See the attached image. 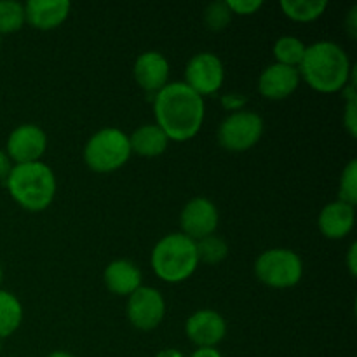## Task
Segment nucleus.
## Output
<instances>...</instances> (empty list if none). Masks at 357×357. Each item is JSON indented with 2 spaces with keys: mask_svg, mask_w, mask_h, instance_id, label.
I'll list each match as a JSON object with an SVG mask.
<instances>
[{
  "mask_svg": "<svg viewBox=\"0 0 357 357\" xmlns=\"http://www.w3.org/2000/svg\"><path fill=\"white\" fill-rule=\"evenodd\" d=\"M155 124L169 142L192 139L204 122V98L190 89L185 82H169L153 96Z\"/></svg>",
  "mask_w": 357,
  "mask_h": 357,
  "instance_id": "f257e3e1",
  "label": "nucleus"
},
{
  "mask_svg": "<svg viewBox=\"0 0 357 357\" xmlns=\"http://www.w3.org/2000/svg\"><path fill=\"white\" fill-rule=\"evenodd\" d=\"M352 65L344 47L331 40H319L307 45L298 65L300 79L319 93L344 91L352 75Z\"/></svg>",
  "mask_w": 357,
  "mask_h": 357,
  "instance_id": "f03ea898",
  "label": "nucleus"
},
{
  "mask_svg": "<svg viewBox=\"0 0 357 357\" xmlns=\"http://www.w3.org/2000/svg\"><path fill=\"white\" fill-rule=\"evenodd\" d=\"M10 197L28 211H44L56 195V176L42 160L30 164H14L6 178Z\"/></svg>",
  "mask_w": 357,
  "mask_h": 357,
  "instance_id": "7ed1b4c3",
  "label": "nucleus"
},
{
  "mask_svg": "<svg viewBox=\"0 0 357 357\" xmlns=\"http://www.w3.org/2000/svg\"><path fill=\"white\" fill-rule=\"evenodd\" d=\"M152 268L164 282L176 284L190 278L199 265L195 241L185 234H167L153 246Z\"/></svg>",
  "mask_w": 357,
  "mask_h": 357,
  "instance_id": "20e7f679",
  "label": "nucleus"
},
{
  "mask_svg": "<svg viewBox=\"0 0 357 357\" xmlns=\"http://www.w3.org/2000/svg\"><path fill=\"white\" fill-rule=\"evenodd\" d=\"M129 136L117 128L94 132L84 146V160L96 173H112L124 166L131 157Z\"/></svg>",
  "mask_w": 357,
  "mask_h": 357,
  "instance_id": "39448f33",
  "label": "nucleus"
},
{
  "mask_svg": "<svg viewBox=\"0 0 357 357\" xmlns=\"http://www.w3.org/2000/svg\"><path fill=\"white\" fill-rule=\"evenodd\" d=\"M258 281L275 289L293 288L303 275V261L295 251L286 248H272L264 251L255 261Z\"/></svg>",
  "mask_w": 357,
  "mask_h": 357,
  "instance_id": "423d86ee",
  "label": "nucleus"
},
{
  "mask_svg": "<svg viewBox=\"0 0 357 357\" xmlns=\"http://www.w3.org/2000/svg\"><path fill=\"white\" fill-rule=\"evenodd\" d=\"M264 119L250 110L230 114L218 128V142L230 152H244L260 142Z\"/></svg>",
  "mask_w": 357,
  "mask_h": 357,
  "instance_id": "0eeeda50",
  "label": "nucleus"
},
{
  "mask_svg": "<svg viewBox=\"0 0 357 357\" xmlns=\"http://www.w3.org/2000/svg\"><path fill=\"white\" fill-rule=\"evenodd\" d=\"M225 80V68L223 63L215 52H197L192 56L185 68L183 82L199 96H208L216 93Z\"/></svg>",
  "mask_w": 357,
  "mask_h": 357,
  "instance_id": "6e6552de",
  "label": "nucleus"
},
{
  "mask_svg": "<svg viewBox=\"0 0 357 357\" xmlns=\"http://www.w3.org/2000/svg\"><path fill=\"white\" fill-rule=\"evenodd\" d=\"M166 314V302L159 289L142 286L128 298V319L135 328L150 331L159 326Z\"/></svg>",
  "mask_w": 357,
  "mask_h": 357,
  "instance_id": "1a4fd4ad",
  "label": "nucleus"
},
{
  "mask_svg": "<svg viewBox=\"0 0 357 357\" xmlns=\"http://www.w3.org/2000/svg\"><path fill=\"white\" fill-rule=\"evenodd\" d=\"M47 150V135L35 124H21L7 138L6 153L16 164L38 162Z\"/></svg>",
  "mask_w": 357,
  "mask_h": 357,
  "instance_id": "9d476101",
  "label": "nucleus"
},
{
  "mask_svg": "<svg viewBox=\"0 0 357 357\" xmlns=\"http://www.w3.org/2000/svg\"><path fill=\"white\" fill-rule=\"evenodd\" d=\"M180 225L181 234L194 241L213 236L218 227V209L206 197L192 199L181 209Z\"/></svg>",
  "mask_w": 357,
  "mask_h": 357,
  "instance_id": "9b49d317",
  "label": "nucleus"
},
{
  "mask_svg": "<svg viewBox=\"0 0 357 357\" xmlns=\"http://www.w3.org/2000/svg\"><path fill=\"white\" fill-rule=\"evenodd\" d=\"M187 338L197 347H216L227 335V323L215 310H197L185 323Z\"/></svg>",
  "mask_w": 357,
  "mask_h": 357,
  "instance_id": "f8f14e48",
  "label": "nucleus"
},
{
  "mask_svg": "<svg viewBox=\"0 0 357 357\" xmlns=\"http://www.w3.org/2000/svg\"><path fill=\"white\" fill-rule=\"evenodd\" d=\"M300 84L298 68L281 63H272L264 72L260 73L258 79V91L267 100H286L296 91Z\"/></svg>",
  "mask_w": 357,
  "mask_h": 357,
  "instance_id": "ddd939ff",
  "label": "nucleus"
},
{
  "mask_svg": "<svg viewBox=\"0 0 357 357\" xmlns=\"http://www.w3.org/2000/svg\"><path fill=\"white\" fill-rule=\"evenodd\" d=\"M132 75L143 91L157 94L169 84V63L162 52L145 51L136 58Z\"/></svg>",
  "mask_w": 357,
  "mask_h": 357,
  "instance_id": "4468645a",
  "label": "nucleus"
},
{
  "mask_svg": "<svg viewBox=\"0 0 357 357\" xmlns=\"http://www.w3.org/2000/svg\"><path fill=\"white\" fill-rule=\"evenodd\" d=\"M72 10L68 0H28L24 3V16L26 21L37 30H54L65 23Z\"/></svg>",
  "mask_w": 357,
  "mask_h": 357,
  "instance_id": "2eb2a0df",
  "label": "nucleus"
},
{
  "mask_svg": "<svg viewBox=\"0 0 357 357\" xmlns=\"http://www.w3.org/2000/svg\"><path fill=\"white\" fill-rule=\"evenodd\" d=\"M356 223V209L354 206L347 202L335 201L324 206L317 218L321 234L328 239H344L352 232Z\"/></svg>",
  "mask_w": 357,
  "mask_h": 357,
  "instance_id": "dca6fc26",
  "label": "nucleus"
},
{
  "mask_svg": "<svg viewBox=\"0 0 357 357\" xmlns=\"http://www.w3.org/2000/svg\"><path fill=\"white\" fill-rule=\"evenodd\" d=\"M103 278L105 284L114 295L129 296L136 289L142 288L143 275L135 261L121 258V260H114L107 265Z\"/></svg>",
  "mask_w": 357,
  "mask_h": 357,
  "instance_id": "f3484780",
  "label": "nucleus"
},
{
  "mask_svg": "<svg viewBox=\"0 0 357 357\" xmlns=\"http://www.w3.org/2000/svg\"><path fill=\"white\" fill-rule=\"evenodd\" d=\"M169 138L157 124H143L129 136L131 152L139 157H159L166 152Z\"/></svg>",
  "mask_w": 357,
  "mask_h": 357,
  "instance_id": "a211bd4d",
  "label": "nucleus"
},
{
  "mask_svg": "<svg viewBox=\"0 0 357 357\" xmlns=\"http://www.w3.org/2000/svg\"><path fill=\"white\" fill-rule=\"evenodd\" d=\"M23 305L13 293L0 289V338H7L21 326Z\"/></svg>",
  "mask_w": 357,
  "mask_h": 357,
  "instance_id": "6ab92c4d",
  "label": "nucleus"
},
{
  "mask_svg": "<svg viewBox=\"0 0 357 357\" xmlns=\"http://www.w3.org/2000/svg\"><path fill=\"white\" fill-rule=\"evenodd\" d=\"M326 0H282L281 9L289 20L298 23H309L317 20L326 10Z\"/></svg>",
  "mask_w": 357,
  "mask_h": 357,
  "instance_id": "aec40b11",
  "label": "nucleus"
},
{
  "mask_svg": "<svg viewBox=\"0 0 357 357\" xmlns=\"http://www.w3.org/2000/svg\"><path fill=\"white\" fill-rule=\"evenodd\" d=\"M307 45L300 40L298 37H293V35H282L278 40L274 42V58L275 63H281V65L295 66L298 68V65L302 63L303 54H305Z\"/></svg>",
  "mask_w": 357,
  "mask_h": 357,
  "instance_id": "412c9836",
  "label": "nucleus"
},
{
  "mask_svg": "<svg viewBox=\"0 0 357 357\" xmlns=\"http://www.w3.org/2000/svg\"><path fill=\"white\" fill-rule=\"evenodd\" d=\"M195 250H197L199 264L218 265L229 255V244L225 243V239L213 234L204 239L195 241Z\"/></svg>",
  "mask_w": 357,
  "mask_h": 357,
  "instance_id": "4be33fe9",
  "label": "nucleus"
},
{
  "mask_svg": "<svg viewBox=\"0 0 357 357\" xmlns=\"http://www.w3.org/2000/svg\"><path fill=\"white\" fill-rule=\"evenodd\" d=\"M26 23L24 6L17 0H0V35L14 33Z\"/></svg>",
  "mask_w": 357,
  "mask_h": 357,
  "instance_id": "5701e85b",
  "label": "nucleus"
},
{
  "mask_svg": "<svg viewBox=\"0 0 357 357\" xmlns=\"http://www.w3.org/2000/svg\"><path fill=\"white\" fill-rule=\"evenodd\" d=\"M345 107H344V126L352 138L357 136V93H356V72L352 70L351 80L344 87Z\"/></svg>",
  "mask_w": 357,
  "mask_h": 357,
  "instance_id": "b1692460",
  "label": "nucleus"
},
{
  "mask_svg": "<svg viewBox=\"0 0 357 357\" xmlns=\"http://www.w3.org/2000/svg\"><path fill=\"white\" fill-rule=\"evenodd\" d=\"M338 201L356 206L357 202V160L352 159L344 167L338 183Z\"/></svg>",
  "mask_w": 357,
  "mask_h": 357,
  "instance_id": "393cba45",
  "label": "nucleus"
},
{
  "mask_svg": "<svg viewBox=\"0 0 357 357\" xmlns=\"http://www.w3.org/2000/svg\"><path fill=\"white\" fill-rule=\"evenodd\" d=\"M232 20V10L229 9L227 2H213L204 10V23L209 30L222 31Z\"/></svg>",
  "mask_w": 357,
  "mask_h": 357,
  "instance_id": "a878e982",
  "label": "nucleus"
},
{
  "mask_svg": "<svg viewBox=\"0 0 357 357\" xmlns=\"http://www.w3.org/2000/svg\"><path fill=\"white\" fill-rule=\"evenodd\" d=\"M227 6L232 10V14H239V16H250L255 14L264 2L261 0H227Z\"/></svg>",
  "mask_w": 357,
  "mask_h": 357,
  "instance_id": "bb28decb",
  "label": "nucleus"
},
{
  "mask_svg": "<svg viewBox=\"0 0 357 357\" xmlns=\"http://www.w3.org/2000/svg\"><path fill=\"white\" fill-rule=\"evenodd\" d=\"M246 103H248V98L244 96V94L232 93V94H223L222 96V107L225 108V110H229L230 114L244 110Z\"/></svg>",
  "mask_w": 357,
  "mask_h": 357,
  "instance_id": "cd10ccee",
  "label": "nucleus"
},
{
  "mask_svg": "<svg viewBox=\"0 0 357 357\" xmlns=\"http://www.w3.org/2000/svg\"><path fill=\"white\" fill-rule=\"evenodd\" d=\"M10 169H13V160L9 159L3 150H0V180H6L9 176Z\"/></svg>",
  "mask_w": 357,
  "mask_h": 357,
  "instance_id": "c85d7f7f",
  "label": "nucleus"
},
{
  "mask_svg": "<svg viewBox=\"0 0 357 357\" xmlns=\"http://www.w3.org/2000/svg\"><path fill=\"white\" fill-rule=\"evenodd\" d=\"M347 265H349V272L354 278L357 274V244L352 243L351 248H349V255H347Z\"/></svg>",
  "mask_w": 357,
  "mask_h": 357,
  "instance_id": "c756f323",
  "label": "nucleus"
},
{
  "mask_svg": "<svg viewBox=\"0 0 357 357\" xmlns=\"http://www.w3.org/2000/svg\"><path fill=\"white\" fill-rule=\"evenodd\" d=\"M190 357H222L216 347H197Z\"/></svg>",
  "mask_w": 357,
  "mask_h": 357,
  "instance_id": "7c9ffc66",
  "label": "nucleus"
},
{
  "mask_svg": "<svg viewBox=\"0 0 357 357\" xmlns=\"http://www.w3.org/2000/svg\"><path fill=\"white\" fill-rule=\"evenodd\" d=\"M357 7L354 6V7H352V9H351V13H349V17H347V30L349 31H351V35H352V37H356V35H357V31H356V28H357V20H356V17H357Z\"/></svg>",
  "mask_w": 357,
  "mask_h": 357,
  "instance_id": "2f4dec72",
  "label": "nucleus"
},
{
  "mask_svg": "<svg viewBox=\"0 0 357 357\" xmlns=\"http://www.w3.org/2000/svg\"><path fill=\"white\" fill-rule=\"evenodd\" d=\"M155 357H185L181 354L180 351H176V349H164V351L157 352Z\"/></svg>",
  "mask_w": 357,
  "mask_h": 357,
  "instance_id": "473e14b6",
  "label": "nucleus"
},
{
  "mask_svg": "<svg viewBox=\"0 0 357 357\" xmlns=\"http://www.w3.org/2000/svg\"><path fill=\"white\" fill-rule=\"evenodd\" d=\"M47 357H75V356L70 354V352H65V351H56V352H51Z\"/></svg>",
  "mask_w": 357,
  "mask_h": 357,
  "instance_id": "72a5a7b5",
  "label": "nucleus"
},
{
  "mask_svg": "<svg viewBox=\"0 0 357 357\" xmlns=\"http://www.w3.org/2000/svg\"><path fill=\"white\" fill-rule=\"evenodd\" d=\"M2 279H3V271H2V265H0V286H2Z\"/></svg>",
  "mask_w": 357,
  "mask_h": 357,
  "instance_id": "f704fd0d",
  "label": "nucleus"
},
{
  "mask_svg": "<svg viewBox=\"0 0 357 357\" xmlns=\"http://www.w3.org/2000/svg\"><path fill=\"white\" fill-rule=\"evenodd\" d=\"M0 352H2V338H0Z\"/></svg>",
  "mask_w": 357,
  "mask_h": 357,
  "instance_id": "c9c22d12",
  "label": "nucleus"
},
{
  "mask_svg": "<svg viewBox=\"0 0 357 357\" xmlns=\"http://www.w3.org/2000/svg\"><path fill=\"white\" fill-rule=\"evenodd\" d=\"M0 45H2V35H0Z\"/></svg>",
  "mask_w": 357,
  "mask_h": 357,
  "instance_id": "e433bc0d",
  "label": "nucleus"
}]
</instances>
